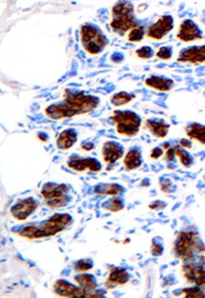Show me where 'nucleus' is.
<instances>
[{
  "label": "nucleus",
  "instance_id": "34",
  "mask_svg": "<svg viewBox=\"0 0 205 298\" xmlns=\"http://www.w3.org/2000/svg\"><path fill=\"white\" fill-rule=\"evenodd\" d=\"M175 149H172V148H168L167 151H166V157L169 161H173L174 158H175Z\"/></svg>",
  "mask_w": 205,
  "mask_h": 298
},
{
  "label": "nucleus",
  "instance_id": "18",
  "mask_svg": "<svg viewBox=\"0 0 205 298\" xmlns=\"http://www.w3.org/2000/svg\"><path fill=\"white\" fill-rule=\"evenodd\" d=\"M169 128V125L164 124L163 122L146 120L144 123V129L158 138H164L168 133Z\"/></svg>",
  "mask_w": 205,
  "mask_h": 298
},
{
  "label": "nucleus",
  "instance_id": "33",
  "mask_svg": "<svg viewBox=\"0 0 205 298\" xmlns=\"http://www.w3.org/2000/svg\"><path fill=\"white\" fill-rule=\"evenodd\" d=\"M151 253H152L153 255H159V254H161V253H162V247H161L160 245H158V244L153 243L152 248H151Z\"/></svg>",
  "mask_w": 205,
  "mask_h": 298
},
{
  "label": "nucleus",
  "instance_id": "7",
  "mask_svg": "<svg viewBox=\"0 0 205 298\" xmlns=\"http://www.w3.org/2000/svg\"><path fill=\"white\" fill-rule=\"evenodd\" d=\"M174 29V19L171 16H162L156 22L149 27L147 31V37L154 39L160 40L166 37L171 31Z\"/></svg>",
  "mask_w": 205,
  "mask_h": 298
},
{
  "label": "nucleus",
  "instance_id": "13",
  "mask_svg": "<svg viewBox=\"0 0 205 298\" xmlns=\"http://www.w3.org/2000/svg\"><path fill=\"white\" fill-rule=\"evenodd\" d=\"M177 61L183 63H204L205 62V46L191 47L181 52L177 58Z\"/></svg>",
  "mask_w": 205,
  "mask_h": 298
},
{
  "label": "nucleus",
  "instance_id": "4",
  "mask_svg": "<svg viewBox=\"0 0 205 298\" xmlns=\"http://www.w3.org/2000/svg\"><path fill=\"white\" fill-rule=\"evenodd\" d=\"M81 43L89 55L100 54L108 45V38L102 30L92 23H85L80 30Z\"/></svg>",
  "mask_w": 205,
  "mask_h": 298
},
{
  "label": "nucleus",
  "instance_id": "20",
  "mask_svg": "<svg viewBox=\"0 0 205 298\" xmlns=\"http://www.w3.org/2000/svg\"><path fill=\"white\" fill-rule=\"evenodd\" d=\"M74 281L78 286L85 289L87 292L94 291L97 288V283L95 278L88 273H81L74 277Z\"/></svg>",
  "mask_w": 205,
  "mask_h": 298
},
{
  "label": "nucleus",
  "instance_id": "31",
  "mask_svg": "<svg viewBox=\"0 0 205 298\" xmlns=\"http://www.w3.org/2000/svg\"><path fill=\"white\" fill-rule=\"evenodd\" d=\"M171 187H172V186H171V181H170V179H166V180H164V181L161 182V190H162V191L167 192V193H170V192L173 191V190L170 189Z\"/></svg>",
  "mask_w": 205,
  "mask_h": 298
},
{
  "label": "nucleus",
  "instance_id": "2",
  "mask_svg": "<svg viewBox=\"0 0 205 298\" xmlns=\"http://www.w3.org/2000/svg\"><path fill=\"white\" fill-rule=\"evenodd\" d=\"M72 224V217L69 214H54L49 220L37 225H28L24 227L19 236L28 240L46 238L55 236L64 230Z\"/></svg>",
  "mask_w": 205,
  "mask_h": 298
},
{
  "label": "nucleus",
  "instance_id": "27",
  "mask_svg": "<svg viewBox=\"0 0 205 298\" xmlns=\"http://www.w3.org/2000/svg\"><path fill=\"white\" fill-rule=\"evenodd\" d=\"M135 55L142 60L150 59L153 56V50L149 46H143L135 51Z\"/></svg>",
  "mask_w": 205,
  "mask_h": 298
},
{
  "label": "nucleus",
  "instance_id": "16",
  "mask_svg": "<svg viewBox=\"0 0 205 298\" xmlns=\"http://www.w3.org/2000/svg\"><path fill=\"white\" fill-rule=\"evenodd\" d=\"M145 85L148 88L158 91H169L174 87V82L170 79L158 77V76H150L145 80Z\"/></svg>",
  "mask_w": 205,
  "mask_h": 298
},
{
  "label": "nucleus",
  "instance_id": "21",
  "mask_svg": "<svg viewBox=\"0 0 205 298\" xmlns=\"http://www.w3.org/2000/svg\"><path fill=\"white\" fill-rule=\"evenodd\" d=\"M94 191L98 195H108L111 197H116L122 194L123 187L118 184H100L94 187Z\"/></svg>",
  "mask_w": 205,
  "mask_h": 298
},
{
  "label": "nucleus",
  "instance_id": "24",
  "mask_svg": "<svg viewBox=\"0 0 205 298\" xmlns=\"http://www.w3.org/2000/svg\"><path fill=\"white\" fill-rule=\"evenodd\" d=\"M145 31L142 26H135L128 32V40L130 42L141 41L144 37Z\"/></svg>",
  "mask_w": 205,
  "mask_h": 298
},
{
  "label": "nucleus",
  "instance_id": "26",
  "mask_svg": "<svg viewBox=\"0 0 205 298\" xmlns=\"http://www.w3.org/2000/svg\"><path fill=\"white\" fill-rule=\"evenodd\" d=\"M172 55H173V51H172V47L170 46L160 47L155 54L156 58L159 60H170L172 58Z\"/></svg>",
  "mask_w": 205,
  "mask_h": 298
},
{
  "label": "nucleus",
  "instance_id": "25",
  "mask_svg": "<svg viewBox=\"0 0 205 298\" xmlns=\"http://www.w3.org/2000/svg\"><path fill=\"white\" fill-rule=\"evenodd\" d=\"M174 149L175 154L179 158L181 165H183L184 167H188L190 164H192V158L185 149H181L178 146H176Z\"/></svg>",
  "mask_w": 205,
  "mask_h": 298
},
{
  "label": "nucleus",
  "instance_id": "37",
  "mask_svg": "<svg viewBox=\"0 0 205 298\" xmlns=\"http://www.w3.org/2000/svg\"><path fill=\"white\" fill-rule=\"evenodd\" d=\"M82 149H85V150H91V149H94V144L90 143V142H87L84 145H82Z\"/></svg>",
  "mask_w": 205,
  "mask_h": 298
},
{
  "label": "nucleus",
  "instance_id": "10",
  "mask_svg": "<svg viewBox=\"0 0 205 298\" xmlns=\"http://www.w3.org/2000/svg\"><path fill=\"white\" fill-rule=\"evenodd\" d=\"M195 237L196 235L186 232H182L178 235L175 244V250L180 258L188 259L192 256L193 250L195 246H197Z\"/></svg>",
  "mask_w": 205,
  "mask_h": 298
},
{
  "label": "nucleus",
  "instance_id": "22",
  "mask_svg": "<svg viewBox=\"0 0 205 298\" xmlns=\"http://www.w3.org/2000/svg\"><path fill=\"white\" fill-rule=\"evenodd\" d=\"M186 134L191 139H196L200 141L201 143L205 144V127L199 125V124H193L191 126H188L185 129Z\"/></svg>",
  "mask_w": 205,
  "mask_h": 298
},
{
  "label": "nucleus",
  "instance_id": "14",
  "mask_svg": "<svg viewBox=\"0 0 205 298\" xmlns=\"http://www.w3.org/2000/svg\"><path fill=\"white\" fill-rule=\"evenodd\" d=\"M124 149L116 142L108 141L104 143L102 148V157L108 164H112L123 156Z\"/></svg>",
  "mask_w": 205,
  "mask_h": 298
},
{
  "label": "nucleus",
  "instance_id": "17",
  "mask_svg": "<svg viewBox=\"0 0 205 298\" xmlns=\"http://www.w3.org/2000/svg\"><path fill=\"white\" fill-rule=\"evenodd\" d=\"M129 281V274L123 268H113L110 273L109 278L105 286L109 289H112L118 285H124Z\"/></svg>",
  "mask_w": 205,
  "mask_h": 298
},
{
  "label": "nucleus",
  "instance_id": "11",
  "mask_svg": "<svg viewBox=\"0 0 205 298\" xmlns=\"http://www.w3.org/2000/svg\"><path fill=\"white\" fill-rule=\"evenodd\" d=\"M38 203L34 198L30 197L17 203L11 208V214L18 221H25L35 212Z\"/></svg>",
  "mask_w": 205,
  "mask_h": 298
},
{
  "label": "nucleus",
  "instance_id": "29",
  "mask_svg": "<svg viewBox=\"0 0 205 298\" xmlns=\"http://www.w3.org/2000/svg\"><path fill=\"white\" fill-rule=\"evenodd\" d=\"M103 207L107 209V210H110L112 212H118V211H120V210L124 208V205H123V203L121 201L112 200V201L108 202L106 205H104Z\"/></svg>",
  "mask_w": 205,
  "mask_h": 298
},
{
  "label": "nucleus",
  "instance_id": "23",
  "mask_svg": "<svg viewBox=\"0 0 205 298\" xmlns=\"http://www.w3.org/2000/svg\"><path fill=\"white\" fill-rule=\"evenodd\" d=\"M134 99V96L131 95V94H129L128 92H119L114 94L111 101H112V104L115 107H121V106H124V105H127L129 104L130 102H131L132 100Z\"/></svg>",
  "mask_w": 205,
  "mask_h": 298
},
{
  "label": "nucleus",
  "instance_id": "1",
  "mask_svg": "<svg viewBox=\"0 0 205 298\" xmlns=\"http://www.w3.org/2000/svg\"><path fill=\"white\" fill-rule=\"evenodd\" d=\"M99 103V98L79 92L66 96L65 100L61 103L48 106L44 110V113L48 118L56 121L68 119L92 112L97 109Z\"/></svg>",
  "mask_w": 205,
  "mask_h": 298
},
{
  "label": "nucleus",
  "instance_id": "12",
  "mask_svg": "<svg viewBox=\"0 0 205 298\" xmlns=\"http://www.w3.org/2000/svg\"><path fill=\"white\" fill-rule=\"evenodd\" d=\"M202 37V32L191 19H185L182 21L176 34V38L183 42H190L201 39Z\"/></svg>",
  "mask_w": 205,
  "mask_h": 298
},
{
  "label": "nucleus",
  "instance_id": "5",
  "mask_svg": "<svg viewBox=\"0 0 205 298\" xmlns=\"http://www.w3.org/2000/svg\"><path fill=\"white\" fill-rule=\"evenodd\" d=\"M69 191V187L65 184L48 182L42 186L40 194L47 206L51 208H61L67 205L71 200Z\"/></svg>",
  "mask_w": 205,
  "mask_h": 298
},
{
  "label": "nucleus",
  "instance_id": "6",
  "mask_svg": "<svg viewBox=\"0 0 205 298\" xmlns=\"http://www.w3.org/2000/svg\"><path fill=\"white\" fill-rule=\"evenodd\" d=\"M110 119L115 123L116 131L122 136L132 137L139 131L141 119L132 112L115 111Z\"/></svg>",
  "mask_w": 205,
  "mask_h": 298
},
{
  "label": "nucleus",
  "instance_id": "30",
  "mask_svg": "<svg viewBox=\"0 0 205 298\" xmlns=\"http://www.w3.org/2000/svg\"><path fill=\"white\" fill-rule=\"evenodd\" d=\"M183 295L185 298H205V294L198 288L184 290Z\"/></svg>",
  "mask_w": 205,
  "mask_h": 298
},
{
  "label": "nucleus",
  "instance_id": "32",
  "mask_svg": "<svg viewBox=\"0 0 205 298\" xmlns=\"http://www.w3.org/2000/svg\"><path fill=\"white\" fill-rule=\"evenodd\" d=\"M163 154V149L161 148H155L150 151V158L152 159H157Z\"/></svg>",
  "mask_w": 205,
  "mask_h": 298
},
{
  "label": "nucleus",
  "instance_id": "35",
  "mask_svg": "<svg viewBox=\"0 0 205 298\" xmlns=\"http://www.w3.org/2000/svg\"><path fill=\"white\" fill-rule=\"evenodd\" d=\"M37 138L42 141V142H46L48 140V136L46 133H43V132H39L37 133Z\"/></svg>",
  "mask_w": 205,
  "mask_h": 298
},
{
  "label": "nucleus",
  "instance_id": "36",
  "mask_svg": "<svg viewBox=\"0 0 205 298\" xmlns=\"http://www.w3.org/2000/svg\"><path fill=\"white\" fill-rule=\"evenodd\" d=\"M180 145L183 147V148H187V149H190L191 148V143L190 141L186 140V139H181L180 140Z\"/></svg>",
  "mask_w": 205,
  "mask_h": 298
},
{
  "label": "nucleus",
  "instance_id": "8",
  "mask_svg": "<svg viewBox=\"0 0 205 298\" xmlns=\"http://www.w3.org/2000/svg\"><path fill=\"white\" fill-rule=\"evenodd\" d=\"M53 291L61 298H88L89 293L80 286L76 287L64 280H57L53 286Z\"/></svg>",
  "mask_w": 205,
  "mask_h": 298
},
{
  "label": "nucleus",
  "instance_id": "3",
  "mask_svg": "<svg viewBox=\"0 0 205 298\" xmlns=\"http://www.w3.org/2000/svg\"><path fill=\"white\" fill-rule=\"evenodd\" d=\"M137 26L133 5L130 2H119L112 8L111 27L118 34H123Z\"/></svg>",
  "mask_w": 205,
  "mask_h": 298
},
{
  "label": "nucleus",
  "instance_id": "9",
  "mask_svg": "<svg viewBox=\"0 0 205 298\" xmlns=\"http://www.w3.org/2000/svg\"><path fill=\"white\" fill-rule=\"evenodd\" d=\"M66 165L71 170H74L76 172H99L102 168L101 163L95 159V158H83L81 156H71L69 160L66 162Z\"/></svg>",
  "mask_w": 205,
  "mask_h": 298
},
{
  "label": "nucleus",
  "instance_id": "19",
  "mask_svg": "<svg viewBox=\"0 0 205 298\" xmlns=\"http://www.w3.org/2000/svg\"><path fill=\"white\" fill-rule=\"evenodd\" d=\"M142 159H141V152L138 149H131L130 150L126 156L124 157L123 163L127 170L131 171L137 169L141 165Z\"/></svg>",
  "mask_w": 205,
  "mask_h": 298
},
{
  "label": "nucleus",
  "instance_id": "28",
  "mask_svg": "<svg viewBox=\"0 0 205 298\" xmlns=\"http://www.w3.org/2000/svg\"><path fill=\"white\" fill-rule=\"evenodd\" d=\"M92 268H93V263L89 259L80 260L74 266V269L79 272H86Z\"/></svg>",
  "mask_w": 205,
  "mask_h": 298
},
{
  "label": "nucleus",
  "instance_id": "15",
  "mask_svg": "<svg viewBox=\"0 0 205 298\" xmlns=\"http://www.w3.org/2000/svg\"><path fill=\"white\" fill-rule=\"evenodd\" d=\"M77 139H78L77 131L74 129H67L59 133L56 144L58 149L66 150L74 146V144L77 142Z\"/></svg>",
  "mask_w": 205,
  "mask_h": 298
}]
</instances>
